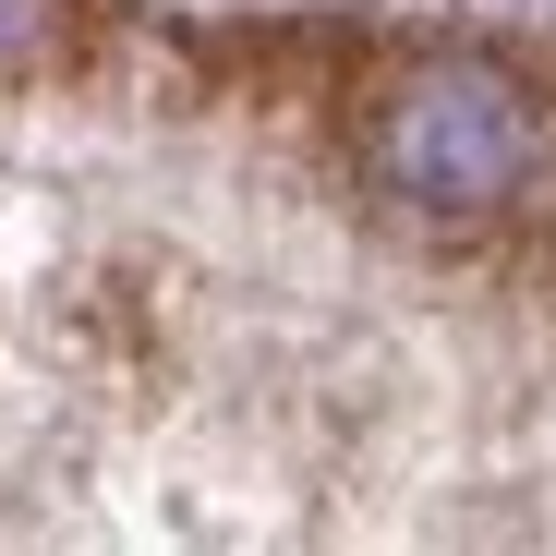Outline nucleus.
<instances>
[{
    "label": "nucleus",
    "instance_id": "nucleus-1",
    "mask_svg": "<svg viewBox=\"0 0 556 556\" xmlns=\"http://www.w3.org/2000/svg\"><path fill=\"white\" fill-rule=\"evenodd\" d=\"M363 169L412 218H496L532 206L556 169V98L496 49H412L363 98Z\"/></svg>",
    "mask_w": 556,
    "mask_h": 556
},
{
    "label": "nucleus",
    "instance_id": "nucleus-2",
    "mask_svg": "<svg viewBox=\"0 0 556 556\" xmlns=\"http://www.w3.org/2000/svg\"><path fill=\"white\" fill-rule=\"evenodd\" d=\"M73 25H85V0H0V73H37Z\"/></svg>",
    "mask_w": 556,
    "mask_h": 556
}]
</instances>
